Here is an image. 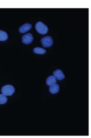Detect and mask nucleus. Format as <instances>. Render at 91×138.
Here are the masks:
<instances>
[{
  "instance_id": "obj_10",
  "label": "nucleus",
  "mask_w": 91,
  "mask_h": 138,
  "mask_svg": "<svg viewBox=\"0 0 91 138\" xmlns=\"http://www.w3.org/2000/svg\"><path fill=\"white\" fill-rule=\"evenodd\" d=\"M33 52L37 54H44L46 53L47 51L45 50L44 49L37 47L33 49Z\"/></svg>"
},
{
  "instance_id": "obj_5",
  "label": "nucleus",
  "mask_w": 91,
  "mask_h": 138,
  "mask_svg": "<svg viewBox=\"0 0 91 138\" xmlns=\"http://www.w3.org/2000/svg\"><path fill=\"white\" fill-rule=\"evenodd\" d=\"M53 74V76L55 77V78L57 80H62V79H64L65 77V75H64V73L62 72V71L60 70H59V69L56 70L55 71H54Z\"/></svg>"
},
{
  "instance_id": "obj_8",
  "label": "nucleus",
  "mask_w": 91,
  "mask_h": 138,
  "mask_svg": "<svg viewBox=\"0 0 91 138\" xmlns=\"http://www.w3.org/2000/svg\"><path fill=\"white\" fill-rule=\"evenodd\" d=\"M57 83V79L54 76H51L49 77L47 79V84L48 86H50L51 85Z\"/></svg>"
},
{
  "instance_id": "obj_7",
  "label": "nucleus",
  "mask_w": 91,
  "mask_h": 138,
  "mask_svg": "<svg viewBox=\"0 0 91 138\" xmlns=\"http://www.w3.org/2000/svg\"><path fill=\"white\" fill-rule=\"evenodd\" d=\"M49 91L52 94H55L58 93L59 91V86L57 84L51 85L50 86Z\"/></svg>"
},
{
  "instance_id": "obj_3",
  "label": "nucleus",
  "mask_w": 91,
  "mask_h": 138,
  "mask_svg": "<svg viewBox=\"0 0 91 138\" xmlns=\"http://www.w3.org/2000/svg\"><path fill=\"white\" fill-rule=\"evenodd\" d=\"M41 41L44 47H50L53 44V39L50 36L43 37Z\"/></svg>"
},
{
  "instance_id": "obj_1",
  "label": "nucleus",
  "mask_w": 91,
  "mask_h": 138,
  "mask_svg": "<svg viewBox=\"0 0 91 138\" xmlns=\"http://www.w3.org/2000/svg\"><path fill=\"white\" fill-rule=\"evenodd\" d=\"M35 28L38 33L43 35L46 34L49 30L48 27L42 22H37L35 25Z\"/></svg>"
},
{
  "instance_id": "obj_2",
  "label": "nucleus",
  "mask_w": 91,
  "mask_h": 138,
  "mask_svg": "<svg viewBox=\"0 0 91 138\" xmlns=\"http://www.w3.org/2000/svg\"><path fill=\"white\" fill-rule=\"evenodd\" d=\"M15 92V89L14 87L10 85H7L4 86L1 89V92L4 95H9L11 96Z\"/></svg>"
},
{
  "instance_id": "obj_4",
  "label": "nucleus",
  "mask_w": 91,
  "mask_h": 138,
  "mask_svg": "<svg viewBox=\"0 0 91 138\" xmlns=\"http://www.w3.org/2000/svg\"><path fill=\"white\" fill-rule=\"evenodd\" d=\"M33 37L32 34H27L26 35H24V36H23V37H22V42L26 44H29L31 43L33 41Z\"/></svg>"
},
{
  "instance_id": "obj_6",
  "label": "nucleus",
  "mask_w": 91,
  "mask_h": 138,
  "mask_svg": "<svg viewBox=\"0 0 91 138\" xmlns=\"http://www.w3.org/2000/svg\"><path fill=\"white\" fill-rule=\"evenodd\" d=\"M31 28H32L31 24L29 23H26L23 25H22L19 28V31L21 33H26L27 31H29V30H30Z\"/></svg>"
},
{
  "instance_id": "obj_11",
  "label": "nucleus",
  "mask_w": 91,
  "mask_h": 138,
  "mask_svg": "<svg viewBox=\"0 0 91 138\" xmlns=\"http://www.w3.org/2000/svg\"><path fill=\"white\" fill-rule=\"evenodd\" d=\"M8 98L6 95L2 94H0V104H4L7 102Z\"/></svg>"
},
{
  "instance_id": "obj_9",
  "label": "nucleus",
  "mask_w": 91,
  "mask_h": 138,
  "mask_svg": "<svg viewBox=\"0 0 91 138\" xmlns=\"http://www.w3.org/2000/svg\"><path fill=\"white\" fill-rule=\"evenodd\" d=\"M8 38V35L5 31L0 30V41H4Z\"/></svg>"
}]
</instances>
